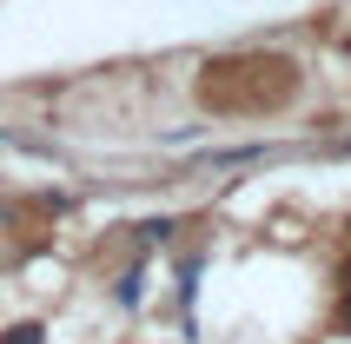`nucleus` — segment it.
Returning <instances> with one entry per match:
<instances>
[{
    "label": "nucleus",
    "instance_id": "nucleus-1",
    "mask_svg": "<svg viewBox=\"0 0 351 344\" xmlns=\"http://www.w3.org/2000/svg\"><path fill=\"white\" fill-rule=\"evenodd\" d=\"M7 344H40V325H14V331H7Z\"/></svg>",
    "mask_w": 351,
    "mask_h": 344
}]
</instances>
